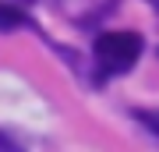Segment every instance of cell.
Segmentation results:
<instances>
[{"mask_svg":"<svg viewBox=\"0 0 159 152\" xmlns=\"http://www.w3.org/2000/svg\"><path fill=\"white\" fill-rule=\"evenodd\" d=\"M134 117L142 120L145 127H152L156 135H159V113H152V110H134Z\"/></svg>","mask_w":159,"mask_h":152,"instance_id":"3","label":"cell"},{"mask_svg":"<svg viewBox=\"0 0 159 152\" xmlns=\"http://www.w3.org/2000/svg\"><path fill=\"white\" fill-rule=\"evenodd\" d=\"M0 152H21V145H14V141L7 138L4 131H0Z\"/></svg>","mask_w":159,"mask_h":152,"instance_id":"4","label":"cell"},{"mask_svg":"<svg viewBox=\"0 0 159 152\" xmlns=\"http://www.w3.org/2000/svg\"><path fill=\"white\" fill-rule=\"evenodd\" d=\"M96 57L106 71H127L142 57V35L134 32H106L96 39Z\"/></svg>","mask_w":159,"mask_h":152,"instance_id":"1","label":"cell"},{"mask_svg":"<svg viewBox=\"0 0 159 152\" xmlns=\"http://www.w3.org/2000/svg\"><path fill=\"white\" fill-rule=\"evenodd\" d=\"M25 25H32V21L18 11V7H11V4L0 0V32H14V28H25Z\"/></svg>","mask_w":159,"mask_h":152,"instance_id":"2","label":"cell"}]
</instances>
